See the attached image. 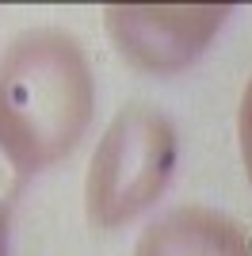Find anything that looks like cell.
Masks as SVG:
<instances>
[{"label": "cell", "mask_w": 252, "mask_h": 256, "mask_svg": "<svg viewBox=\"0 0 252 256\" xmlns=\"http://www.w3.org/2000/svg\"><path fill=\"white\" fill-rule=\"evenodd\" d=\"M96 107L80 42L58 27H34L0 54V153L16 172H42L84 138Z\"/></svg>", "instance_id": "1"}, {"label": "cell", "mask_w": 252, "mask_h": 256, "mask_svg": "<svg viewBox=\"0 0 252 256\" xmlns=\"http://www.w3.org/2000/svg\"><path fill=\"white\" fill-rule=\"evenodd\" d=\"M176 168V130L149 104H126L92 153L84 210L100 230H118L160 199Z\"/></svg>", "instance_id": "2"}, {"label": "cell", "mask_w": 252, "mask_h": 256, "mask_svg": "<svg viewBox=\"0 0 252 256\" xmlns=\"http://www.w3.org/2000/svg\"><path fill=\"white\" fill-rule=\"evenodd\" d=\"M230 4H111L104 12L118 58L146 73H180L230 20Z\"/></svg>", "instance_id": "3"}, {"label": "cell", "mask_w": 252, "mask_h": 256, "mask_svg": "<svg viewBox=\"0 0 252 256\" xmlns=\"http://www.w3.org/2000/svg\"><path fill=\"white\" fill-rule=\"evenodd\" d=\"M134 256H252V234L210 206H176L138 237Z\"/></svg>", "instance_id": "4"}, {"label": "cell", "mask_w": 252, "mask_h": 256, "mask_svg": "<svg viewBox=\"0 0 252 256\" xmlns=\"http://www.w3.org/2000/svg\"><path fill=\"white\" fill-rule=\"evenodd\" d=\"M237 138H241V157H244V168H248V180H252V76L241 92V111H237Z\"/></svg>", "instance_id": "5"}, {"label": "cell", "mask_w": 252, "mask_h": 256, "mask_svg": "<svg viewBox=\"0 0 252 256\" xmlns=\"http://www.w3.org/2000/svg\"><path fill=\"white\" fill-rule=\"evenodd\" d=\"M0 256H8V206L0 203Z\"/></svg>", "instance_id": "6"}]
</instances>
